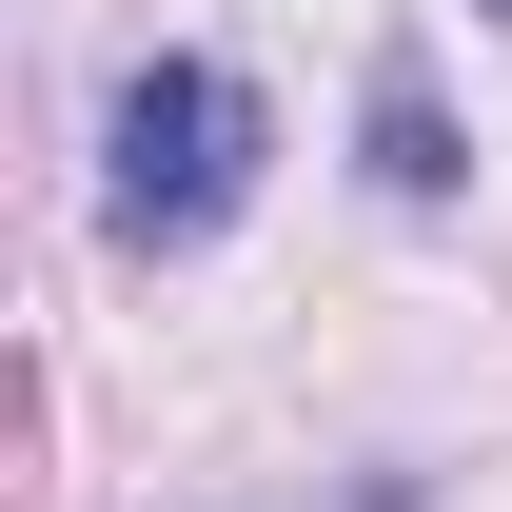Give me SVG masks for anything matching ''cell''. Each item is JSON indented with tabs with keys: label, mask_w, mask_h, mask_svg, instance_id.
<instances>
[{
	"label": "cell",
	"mask_w": 512,
	"mask_h": 512,
	"mask_svg": "<svg viewBox=\"0 0 512 512\" xmlns=\"http://www.w3.org/2000/svg\"><path fill=\"white\" fill-rule=\"evenodd\" d=\"M237 197H256V79L237 60H138L119 119H99V217L138 256H197Z\"/></svg>",
	"instance_id": "cell-1"
},
{
	"label": "cell",
	"mask_w": 512,
	"mask_h": 512,
	"mask_svg": "<svg viewBox=\"0 0 512 512\" xmlns=\"http://www.w3.org/2000/svg\"><path fill=\"white\" fill-rule=\"evenodd\" d=\"M493 20H512V0H493Z\"/></svg>",
	"instance_id": "cell-3"
},
{
	"label": "cell",
	"mask_w": 512,
	"mask_h": 512,
	"mask_svg": "<svg viewBox=\"0 0 512 512\" xmlns=\"http://www.w3.org/2000/svg\"><path fill=\"white\" fill-rule=\"evenodd\" d=\"M375 197H453V119L414 60H375Z\"/></svg>",
	"instance_id": "cell-2"
}]
</instances>
